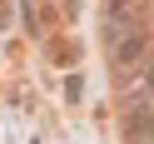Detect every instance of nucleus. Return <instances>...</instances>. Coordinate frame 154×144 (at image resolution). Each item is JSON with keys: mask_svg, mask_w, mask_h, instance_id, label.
I'll return each mask as SVG.
<instances>
[{"mask_svg": "<svg viewBox=\"0 0 154 144\" xmlns=\"http://www.w3.org/2000/svg\"><path fill=\"white\" fill-rule=\"evenodd\" d=\"M104 40H109L114 70H124V75L144 60V45H149V40H144V30H139V20H134L124 5H114V10H109V30H104Z\"/></svg>", "mask_w": 154, "mask_h": 144, "instance_id": "1", "label": "nucleus"}]
</instances>
